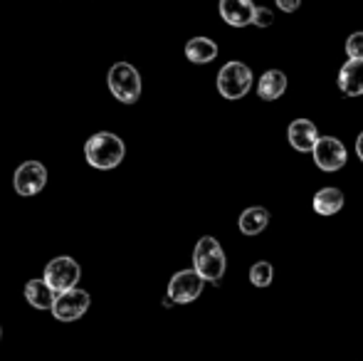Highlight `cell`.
I'll list each match as a JSON object with an SVG mask.
<instances>
[{"label": "cell", "mask_w": 363, "mask_h": 361, "mask_svg": "<svg viewBox=\"0 0 363 361\" xmlns=\"http://www.w3.org/2000/svg\"><path fill=\"white\" fill-rule=\"evenodd\" d=\"M272 265L269 262H255L252 265V270H250V282L255 284V287H269L272 284Z\"/></svg>", "instance_id": "18"}, {"label": "cell", "mask_w": 363, "mask_h": 361, "mask_svg": "<svg viewBox=\"0 0 363 361\" xmlns=\"http://www.w3.org/2000/svg\"><path fill=\"white\" fill-rule=\"evenodd\" d=\"M255 8L257 5H252V0H220V15L233 28H245L252 23Z\"/></svg>", "instance_id": "10"}, {"label": "cell", "mask_w": 363, "mask_h": 361, "mask_svg": "<svg viewBox=\"0 0 363 361\" xmlns=\"http://www.w3.org/2000/svg\"><path fill=\"white\" fill-rule=\"evenodd\" d=\"M274 3H277V8H282L284 13H294L301 5V0H274Z\"/></svg>", "instance_id": "21"}, {"label": "cell", "mask_w": 363, "mask_h": 361, "mask_svg": "<svg viewBox=\"0 0 363 361\" xmlns=\"http://www.w3.org/2000/svg\"><path fill=\"white\" fill-rule=\"evenodd\" d=\"M25 299H28L30 307L35 309H50L52 312L55 307V299H57V292L50 287L45 279H30L25 284Z\"/></svg>", "instance_id": "13"}, {"label": "cell", "mask_w": 363, "mask_h": 361, "mask_svg": "<svg viewBox=\"0 0 363 361\" xmlns=\"http://www.w3.org/2000/svg\"><path fill=\"white\" fill-rule=\"evenodd\" d=\"M319 131H316L314 121L309 119H296L289 124V144L294 146L296 151L306 154V151H314L316 141H319Z\"/></svg>", "instance_id": "11"}, {"label": "cell", "mask_w": 363, "mask_h": 361, "mask_svg": "<svg viewBox=\"0 0 363 361\" xmlns=\"http://www.w3.org/2000/svg\"><path fill=\"white\" fill-rule=\"evenodd\" d=\"M287 89V74L282 70H269L259 77V84H257V94L262 96L264 101H274L284 94Z\"/></svg>", "instance_id": "14"}, {"label": "cell", "mask_w": 363, "mask_h": 361, "mask_svg": "<svg viewBox=\"0 0 363 361\" xmlns=\"http://www.w3.org/2000/svg\"><path fill=\"white\" fill-rule=\"evenodd\" d=\"M225 267H228V260H225L220 243L211 235L201 238L196 250H193V270L201 274L206 282H220L225 274Z\"/></svg>", "instance_id": "2"}, {"label": "cell", "mask_w": 363, "mask_h": 361, "mask_svg": "<svg viewBox=\"0 0 363 361\" xmlns=\"http://www.w3.org/2000/svg\"><path fill=\"white\" fill-rule=\"evenodd\" d=\"M79 277H82V267H79V262L72 260V257H55V260L48 262L45 274H43V279L57 294L67 292V289H74L77 282H79Z\"/></svg>", "instance_id": "5"}, {"label": "cell", "mask_w": 363, "mask_h": 361, "mask_svg": "<svg viewBox=\"0 0 363 361\" xmlns=\"http://www.w3.org/2000/svg\"><path fill=\"white\" fill-rule=\"evenodd\" d=\"M339 89L346 96L363 94V60H349L339 72Z\"/></svg>", "instance_id": "12"}, {"label": "cell", "mask_w": 363, "mask_h": 361, "mask_svg": "<svg viewBox=\"0 0 363 361\" xmlns=\"http://www.w3.org/2000/svg\"><path fill=\"white\" fill-rule=\"evenodd\" d=\"M106 84H109L111 94L124 104H134L141 96V74L129 62H116L106 74Z\"/></svg>", "instance_id": "3"}, {"label": "cell", "mask_w": 363, "mask_h": 361, "mask_svg": "<svg viewBox=\"0 0 363 361\" xmlns=\"http://www.w3.org/2000/svg\"><path fill=\"white\" fill-rule=\"evenodd\" d=\"M314 211L319 216H336V213L344 208V193L339 188H321L319 193L314 196Z\"/></svg>", "instance_id": "16"}, {"label": "cell", "mask_w": 363, "mask_h": 361, "mask_svg": "<svg viewBox=\"0 0 363 361\" xmlns=\"http://www.w3.org/2000/svg\"><path fill=\"white\" fill-rule=\"evenodd\" d=\"M126 146L124 141L119 139L111 131H99V134L89 136L84 144V159L91 169L99 171H111L124 161Z\"/></svg>", "instance_id": "1"}, {"label": "cell", "mask_w": 363, "mask_h": 361, "mask_svg": "<svg viewBox=\"0 0 363 361\" xmlns=\"http://www.w3.org/2000/svg\"><path fill=\"white\" fill-rule=\"evenodd\" d=\"M356 154H359V159L363 161V131L359 134V139H356Z\"/></svg>", "instance_id": "22"}, {"label": "cell", "mask_w": 363, "mask_h": 361, "mask_svg": "<svg viewBox=\"0 0 363 361\" xmlns=\"http://www.w3.org/2000/svg\"><path fill=\"white\" fill-rule=\"evenodd\" d=\"M86 309H89V292L74 287V289H67V292L57 294L52 314H55V319H60V322H74V319H79Z\"/></svg>", "instance_id": "9"}, {"label": "cell", "mask_w": 363, "mask_h": 361, "mask_svg": "<svg viewBox=\"0 0 363 361\" xmlns=\"http://www.w3.org/2000/svg\"><path fill=\"white\" fill-rule=\"evenodd\" d=\"M45 183H48V169H45L40 161H25V164H20L18 169H15L13 186L18 196H23V198L38 196L45 188Z\"/></svg>", "instance_id": "6"}, {"label": "cell", "mask_w": 363, "mask_h": 361, "mask_svg": "<svg viewBox=\"0 0 363 361\" xmlns=\"http://www.w3.org/2000/svg\"><path fill=\"white\" fill-rule=\"evenodd\" d=\"M255 25H257V28H269V25L274 23V13L269 8H262V5H259V8H255V20H252Z\"/></svg>", "instance_id": "20"}, {"label": "cell", "mask_w": 363, "mask_h": 361, "mask_svg": "<svg viewBox=\"0 0 363 361\" xmlns=\"http://www.w3.org/2000/svg\"><path fill=\"white\" fill-rule=\"evenodd\" d=\"M203 284H206V279L196 270H181L173 274L171 282H168V299L173 304H188L201 297Z\"/></svg>", "instance_id": "7"}, {"label": "cell", "mask_w": 363, "mask_h": 361, "mask_svg": "<svg viewBox=\"0 0 363 361\" xmlns=\"http://www.w3.org/2000/svg\"><path fill=\"white\" fill-rule=\"evenodd\" d=\"M267 226H269L267 208L255 206L242 211V216H240V231H242V235H259Z\"/></svg>", "instance_id": "17"}, {"label": "cell", "mask_w": 363, "mask_h": 361, "mask_svg": "<svg viewBox=\"0 0 363 361\" xmlns=\"http://www.w3.org/2000/svg\"><path fill=\"white\" fill-rule=\"evenodd\" d=\"M311 156H314V164L319 166L321 171H326V174H334V171L344 169L346 159H349V156H346V146L341 144L339 139H331V136H321V139L316 141Z\"/></svg>", "instance_id": "8"}, {"label": "cell", "mask_w": 363, "mask_h": 361, "mask_svg": "<svg viewBox=\"0 0 363 361\" xmlns=\"http://www.w3.org/2000/svg\"><path fill=\"white\" fill-rule=\"evenodd\" d=\"M346 55L349 60H363V33H354L346 40Z\"/></svg>", "instance_id": "19"}, {"label": "cell", "mask_w": 363, "mask_h": 361, "mask_svg": "<svg viewBox=\"0 0 363 361\" xmlns=\"http://www.w3.org/2000/svg\"><path fill=\"white\" fill-rule=\"evenodd\" d=\"M252 87V70L242 62H228L218 72V91L225 99H242Z\"/></svg>", "instance_id": "4"}, {"label": "cell", "mask_w": 363, "mask_h": 361, "mask_svg": "<svg viewBox=\"0 0 363 361\" xmlns=\"http://www.w3.org/2000/svg\"><path fill=\"white\" fill-rule=\"evenodd\" d=\"M186 57L193 65H208L218 57V45L211 38H193L186 43Z\"/></svg>", "instance_id": "15"}, {"label": "cell", "mask_w": 363, "mask_h": 361, "mask_svg": "<svg viewBox=\"0 0 363 361\" xmlns=\"http://www.w3.org/2000/svg\"><path fill=\"white\" fill-rule=\"evenodd\" d=\"M0 337H3V329H0Z\"/></svg>", "instance_id": "23"}]
</instances>
